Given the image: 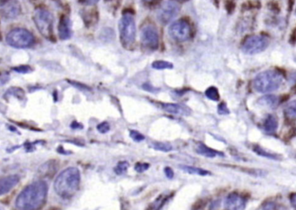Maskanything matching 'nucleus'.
Segmentation results:
<instances>
[{"mask_svg":"<svg viewBox=\"0 0 296 210\" xmlns=\"http://www.w3.org/2000/svg\"><path fill=\"white\" fill-rule=\"evenodd\" d=\"M48 185L44 181H36L27 187L16 197L15 206L17 210H37L46 202Z\"/></svg>","mask_w":296,"mask_h":210,"instance_id":"nucleus-1","label":"nucleus"},{"mask_svg":"<svg viewBox=\"0 0 296 210\" xmlns=\"http://www.w3.org/2000/svg\"><path fill=\"white\" fill-rule=\"evenodd\" d=\"M81 173L76 167H69L62 171L54 183L56 194L63 199H69L76 194L79 189Z\"/></svg>","mask_w":296,"mask_h":210,"instance_id":"nucleus-2","label":"nucleus"},{"mask_svg":"<svg viewBox=\"0 0 296 210\" xmlns=\"http://www.w3.org/2000/svg\"><path fill=\"white\" fill-rule=\"evenodd\" d=\"M283 78L276 70L262 72L254 80V89L259 93H270L279 89L283 84Z\"/></svg>","mask_w":296,"mask_h":210,"instance_id":"nucleus-3","label":"nucleus"},{"mask_svg":"<svg viewBox=\"0 0 296 210\" xmlns=\"http://www.w3.org/2000/svg\"><path fill=\"white\" fill-rule=\"evenodd\" d=\"M5 40L10 46L16 49H26L32 46L35 42V38L31 32L22 28L10 30Z\"/></svg>","mask_w":296,"mask_h":210,"instance_id":"nucleus-4","label":"nucleus"},{"mask_svg":"<svg viewBox=\"0 0 296 210\" xmlns=\"http://www.w3.org/2000/svg\"><path fill=\"white\" fill-rule=\"evenodd\" d=\"M33 19L39 32L44 37H46L48 39H51L53 37V24H54V17L52 14L50 13L49 10L38 9L35 11Z\"/></svg>","mask_w":296,"mask_h":210,"instance_id":"nucleus-5","label":"nucleus"},{"mask_svg":"<svg viewBox=\"0 0 296 210\" xmlns=\"http://www.w3.org/2000/svg\"><path fill=\"white\" fill-rule=\"evenodd\" d=\"M119 30L122 43L126 46H129L134 43L136 35L135 21L131 14H124L119 23Z\"/></svg>","mask_w":296,"mask_h":210,"instance_id":"nucleus-6","label":"nucleus"},{"mask_svg":"<svg viewBox=\"0 0 296 210\" xmlns=\"http://www.w3.org/2000/svg\"><path fill=\"white\" fill-rule=\"evenodd\" d=\"M269 40L265 36H251L248 37L242 47V49L245 54L254 55L257 53L263 52V50L269 46Z\"/></svg>","mask_w":296,"mask_h":210,"instance_id":"nucleus-7","label":"nucleus"},{"mask_svg":"<svg viewBox=\"0 0 296 210\" xmlns=\"http://www.w3.org/2000/svg\"><path fill=\"white\" fill-rule=\"evenodd\" d=\"M169 34L173 39L178 42L187 41L191 37V25L185 20H178L169 28Z\"/></svg>","mask_w":296,"mask_h":210,"instance_id":"nucleus-8","label":"nucleus"},{"mask_svg":"<svg viewBox=\"0 0 296 210\" xmlns=\"http://www.w3.org/2000/svg\"><path fill=\"white\" fill-rule=\"evenodd\" d=\"M180 11V6L176 1H167L162 4L158 11V17L163 23H168L174 19Z\"/></svg>","mask_w":296,"mask_h":210,"instance_id":"nucleus-9","label":"nucleus"},{"mask_svg":"<svg viewBox=\"0 0 296 210\" xmlns=\"http://www.w3.org/2000/svg\"><path fill=\"white\" fill-rule=\"evenodd\" d=\"M21 13V4L18 0H1L0 15L6 20L16 19Z\"/></svg>","mask_w":296,"mask_h":210,"instance_id":"nucleus-10","label":"nucleus"},{"mask_svg":"<svg viewBox=\"0 0 296 210\" xmlns=\"http://www.w3.org/2000/svg\"><path fill=\"white\" fill-rule=\"evenodd\" d=\"M142 45L148 49H156L158 46V34L156 28L148 24L143 27L142 30Z\"/></svg>","mask_w":296,"mask_h":210,"instance_id":"nucleus-11","label":"nucleus"},{"mask_svg":"<svg viewBox=\"0 0 296 210\" xmlns=\"http://www.w3.org/2000/svg\"><path fill=\"white\" fill-rule=\"evenodd\" d=\"M246 207V200L237 193H231L224 201L225 210H244Z\"/></svg>","mask_w":296,"mask_h":210,"instance_id":"nucleus-12","label":"nucleus"},{"mask_svg":"<svg viewBox=\"0 0 296 210\" xmlns=\"http://www.w3.org/2000/svg\"><path fill=\"white\" fill-rule=\"evenodd\" d=\"M20 178L18 175H10L0 179V196L6 194L18 184Z\"/></svg>","mask_w":296,"mask_h":210,"instance_id":"nucleus-13","label":"nucleus"},{"mask_svg":"<svg viewBox=\"0 0 296 210\" xmlns=\"http://www.w3.org/2000/svg\"><path fill=\"white\" fill-rule=\"evenodd\" d=\"M60 38L62 40H67L71 36V23L67 16H63L60 20L58 26Z\"/></svg>","mask_w":296,"mask_h":210,"instance_id":"nucleus-14","label":"nucleus"},{"mask_svg":"<svg viewBox=\"0 0 296 210\" xmlns=\"http://www.w3.org/2000/svg\"><path fill=\"white\" fill-rule=\"evenodd\" d=\"M162 108L164 109L165 112H169V113H172V114L176 115H187V109L184 108V106L178 105V104H169V103H165V104H162Z\"/></svg>","mask_w":296,"mask_h":210,"instance_id":"nucleus-15","label":"nucleus"},{"mask_svg":"<svg viewBox=\"0 0 296 210\" xmlns=\"http://www.w3.org/2000/svg\"><path fill=\"white\" fill-rule=\"evenodd\" d=\"M197 152L198 154L202 155V156H204V157H207V158H215V157H217V156H224L223 153H221L219 151H215L213 149H211V148L207 147L206 145H198L197 148Z\"/></svg>","mask_w":296,"mask_h":210,"instance_id":"nucleus-16","label":"nucleus"},{"mask_svg":"<svg viewBox=\"0 0 296 210\" xmlns=\"http://www.w3.org/2000/svg\"><path fill=\"white\" fill-rule=\"evenodd\" d=\"M277 126H278V121H277V118L274 115H270L266 118V120L264 122V125H263L264 130L270 133L276 131Z\"/></svg>","mask_w":296,"mask_h":210,"instance_id":"nucleus-17","label":"nucleus"},{"mask_svg":"<svg viewBox=\"0 0 296 210\" xmlns=\"http://www.w3.org/2000/svg\"><path fill=\"white\" fill-rule=\"evenodd\" d=\"M259 104L267 107L275 108L278 105V98L275 96H263L259 100Z\"/></svg>","mask_w":296,"mask_h":210,"instance_id":"nucleus-18","label":"nucleus"},{"mask_svg":"<svg viewBox=\"0 0 296 210\" xmlns=\"http://www.w3.org/2000/svg\"><path fill=\"white\" fill-rule=\"evenodd\" d=\"M181 169L183 171L187 172L189 174L191 175H199V176H206V175L210 174V172L200 168L192 167V166H185V165H181Z\"/></svg>","mask_w":296,"mask_h":210,"instance_id":"nucleus-19","label":"nucleus"},{"mask_svg":"<svg viewBox=\"0 0 296 210\" xmlns=\"http://www.w3.org/2000/svg\"><path fill=\"white\" fill-rule=\"evenodd\" d=\"M284 112L287 118L290 119H296V101L289 103L285 107Z\"/></svg>","mask_w":296,"mask_h":210,"instance_id":"nucleus-20","label":"nucleus"},{"mask_svg":"<svg viewBox=\"0 0 296 210\" xmlns=\"http://www.w3.org/2000/svg\"><path fill=\"white\" fill-rule=\"evenodd\" d=\"M205 96L214 102H217L219 100V94L215 87H211L205 91Z\"/></svg>","mask_w":296,"mask_h":210,"instance_id":"nucleus-21","label":"nucleus"},{"mask_svg":"<svg viewBox=\"0 0 296 210\" xmlns=\"http://www.w3.org/2000/svg\"><path fill=\"white\" fill-rule=\"evenodd\" d=\"M151 146L153 148L154 150L164 151V152L170 151L172 150V146H171V145L167 144V143H160V142H158V143H154V144L151 145Z\"/></svg>","mask_w":296,"mask_h":210,"instance_id":"nucleus-22","label":"nucleus"},{"mask_svg":"<svg viewBox=\"0 0 296 210\" xmlns=\"http://www.w3.org/2000/svg\"><path fill=\"white\" fill-rule=\"evenodd\" d=\"M129 167V162L123 161L119 162L118 164L115 166V172L117 175H122L125 173L126 171H128Z\"/></svg>","mask_w":296,"mask_h":210,"instance_id":"nucleus-23","label":"nucleus"},{"mask_svg":"<svg viewBox=\"0 0 296 210\" xmlns=\"http://www.w3.org/2000/svg\"><path fill=\"white\" fill-rule=\"evenodd\" d=\"M152 68L155 69H172L173 65L171 63L165 62V61H156L154 63H152Z\"/></svg>","mask_w":296,"mask_h":210,"instance_id":"nucleus-24","label":"nucleus"},{"mask_svg":"<svg viewBox=\"0 0 296 210\" xmlns=\"http://www.w3.org/2000/svg\"><path fill=\"white\" fill-rule=\"evenodd\" d=\"M130 137H131L132 139L135 142H141L145 139L144 135H142V133H140V132L137 131H130Z\"/></svg>","mask_w":296,"mask_h":210,"instance_id":"nucleus-25","label":"nucleus"},{"mask_svg":"<svg viewBox=\"0 0 296 210\" xmlns=\"http://www.w3.org/2000/svg\"><path fill=\"white\" fill-rule=\"evenodd\" d=\"M97 130H98L101 133H107V132L110 130V125H109L108 122H102V123H101V124L97 126Z\"/></svg>","mask_w":296,"mask_h":210,"instance_id":"nucleus-26","label":"nucleus"},{"mask_svg":"<svg viewBox=\"0 0 296 210\" xmlns=\"http://www.w3.org/2000/svg\"><path fill=\"white\" fill-rule=\"evenodd\" d=\"M148 168H149V164L147 163H137L135 164V171L141 173V172H144L148 170Z\"/></svg>","mask_w":296,"mask_h":210,"instance_id":"nucleus-27","label":"nucleus"},{"mask_svg":"<svg viewBox=\"0 0 296 210\" xmlns=\"http://www.w3.org/2000/svg\"><path fill=\"white\" fill-rule=\"evenodd\" d=\"M255 151H257V153H258L259 155H262L263 157H267V158H273V159H277V157L276 156H274V155L270 154V153H268L265 151H263V149H261V148H257V149H255Z\"/></svg>","mask_w":296,"mask_h":210,"instance_id":"nucleus-28","label":"nucleus"},{"mask_svg":"<svg viewBox=\"0 0 296 210\" xmlns=\"http://www.w3.org/2000/svg\"><path fill=\"white\" fill-rule=\"evenodd\" d=\"M218 112H219V114L222 115L229 113V109L225 103H221L220 105H218Z\"/></svg>","mask_w":296,"mask_h":210,"instance_id":"nucleus-29","label":"nucleus"},{"mask_svg":"<svg viewBox=\"0 0 296 210\" xmlns=\"http://www.w3.org/2000/svg\"><path fill=\"white\" fill-rule=\"evenodd\" d=\"M14 69L16 70V72L18 73H28L31 71L30 67H28V66H21V67L15 68Z\"/></svg>","mask_w":296,"mask_h":210,"instance_id":"nucleus-30","label":"nucleus"},{"mask_svg":"<svg viewBox=\"0 0 296 210\" xmlns=\"http://www.w3.org/2000/svg\"><path fill=\"white\" fill-rule=\"evenodd\" d=\"M259 210H276V205L272 204V203L265 204L263 206L261 207V209Z\"/></svg>","mask_w":296,"mask_h":210,"instance_id":"nucleus-31","label":"nucleus"},{"mask_svg":"<svg viewBox=\"0 0 296 210\" xmlns=\"http://www.w3.org/2000/svg\"><path fill=\"white\" fill-rule=\"evenodd\" d=\"M164 174H165V176L168 178H170V179L173 178V177H174V172L171 170V168L170 167L164 168Z\"/></svg>","mask_w":296,"mask_h":210,"instance_id":"nucleus-32","label":"nucleus"},{"mask_svg":"<svg viewBox=\"0 0 296 210\" xmlns=\"http://www.w3.org/2000/svg\"><path fill=\"white\" fill-rule=\"evenodd\" d=\"M8 80H9V75L8 74L0 75V85H3L4 83H6Z\"/></svg>","mask_w":296,"mask_h":210,"instance_id":"nucleus-33","label":"nucleus"},{"mask_svg":"<svg viewBox=\"0 0 296 210\" xmlns=\"http://www.w3.org/2000/svg\"><path fill=\"white\" fill-rule=\"evenodd\" d=\"M143 89L147 90V91H149V92H155L154 88H152L150 84H148V83L143 85Z\"/></svg>","mask_w":296,"mask_h":210,"instance_id":"nucleus-34","label":"nucleus"},{"mask_svg":"<svg viewBox=\"0 0 296 210\" xmlns=\"http://www.w3.org/2000/svg\"><path fill=\"white\" fill-rule=\"evenodd\" d=\"M290 202H291V204H292V206H293L295 209L296 210V194H294L291 196V198H290Z\"/></svg>","mask_w":296,"mask_h":210,"instance_id":"nucleus-35","label":"nucleus"},{"mask_svg":"<svg viewBox=\"0 0 296 210\" xmlns=\"http://www.w3.org/2000/svg\"><path fill=\"white\" fill-rule=\"evenodd\" d=\"M86 1H87V2H88V3H97V2H98L99 0H86Z\"/></svg>","mask_w":296,"mask_h":210,"instance_id":"nucleus-36","label":"nucleus"},{"mask_svg":"<svg viewBox=\"0 0 296 210\" xmlns=\"http://www.w3.org/2000/svg\"><path fill=\"white\" fill-rule=\"evenodd\" d=\"M73 124H74V125H75V124H76V122H74V123H73ZM79 126H80L79 124H77V123H76V126H75V125H71V127H73V128H75V127H79Z\"/></svg>","mask_w":296,"mask_h":210,"instance_id":"nucleus-37","label":"nucleus"},{"mask_svg":"<svg viewBox=\"0 0 296 210\" xmlns=\"http://www.w3.org/2000/svg\"><path fill=\"white\" fill-rule=\"evenodd\" d=\"M0 210H4V209H3V208L0 207Z\"/></svg>","mask_w":296,"mask_h":210,"instance_id":"nucleus-38","label":"nucleus"},{"mask_svg":"<svg viewBox=\"0 0 296 210\" xmlns=\"http://www.w3.org/2000/svg\"><path fill=\"white\" fill-rule=\"evenodd\" d=\"M144 1H147V2H149V1H152V0H144Z\"/></svg>","mask_w":296,"mask_h":210,"instance_id":"nucleus-39","label":"nucleus"},{"mask_svg":"<svg viewBox=\"0 0 296 210\" xmlns=\"http://www.w3.org/2000/svg\"><path fill=\"white\" fill-rule=\"evenodd\" d=\"M295 79L296 80V75H295Z\"/></svg>","mask_w":296,"mask_h":210,"instance_id":"nucleus-40","label":"nucleus"}]
</instances>
